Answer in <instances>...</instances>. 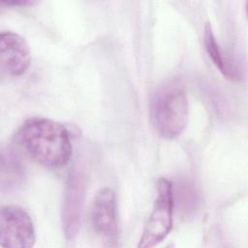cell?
I'll list each match as a JSON object with an SVG mask.
<instances>
[{
  "mask_svg": "<svg viewBox=\"0 0 248 248\" xmlns=\"http://www.w3.org/2000/svg\"><path fill=\"white\" fill-rule=\"evenodd\" d=\"M173 185L166 177L157 181L156 198L144 225L138 247L149 248L158 245L170 232L173 224Z\"/></svg>",
  "mask_w": 248,
  "mask_h": 248,
  "instance_id": "3",
  "label": "cell"
},
{
  "mask_svg": "<svg viewBox=\"0 0 248 248\" xmlns=\"http://www.w3.org/2000/svg\"><path fill=\"white\" fill-rule=\"evenodd\" d=\"M86 192V174L81 166H76L69 173L63 202V229L68 240H73L79 230Z\"/></svg>",
  "mask_w": 248,
  "mask_h": 248,
  "instance_id": "5",
  "label": "cell"
},
{
  "mask_svg": "<svg viewBox=\"0 0 248 248\" xmlns=\"http://www.w3.org/2000/svg\"><path fill=\"white\" fill-rule=\"evenodd\" d=\"M2 5L6 6H27V5H32L33 1H2Z\"/></svg>",
  "mask_w": 248,
  "mask_h": 248,
  "instance_id": "10",
  "label": "cell"
},
{
  "mask_svg": "<svg viewBox=\"0 0 248 248\" xmlns=\"http://www.w3.org/2000/svg\"><path fill=\"white\" fill-rule=\"evenodd\" d=\"M31 63V52L25 39L14 31L0 34V69L2 75L19 77Z\"/></svg>",
  "mask_w": 248,
  "mask_h": 248,
  "instance_id": "7",
  "label": "cell"
},
{
  "mask_svg": "<svg viewBox=\"0 0 248 248\" xmlns=\"http://www.w3.org/2000/svg\"><path fill=\"white\" fill-rule=\"evenodd\" d=\"M36 231L29 213L20 205L7 204L0 212V245L29 248L35 244Z\"/></svg>",
  "mask_w": 248,
  "mask_h": 248,
  "instance_id": "4",
  "label": "cell"
},
{
  "mask_svg": "<svg viewBox=\"0 0 248 248\" xmlns=\"http://www.w3.org/2000/svg\"><path fill=\"white\" fill-rule=\"evenodd\" d=\"M203 45L212 63L226 78L231 80L240 78L238 69L220 47L210 22H206L203 28Z\"/></svg>",
  "mask_w": 248,
  "mask_h": 248,
  "instance_id": "9",
  "label": "cell"
},
{
  "mask_svg": "<svg viewBox=\"0 0 248 248\" xmlns=\"http://www.w3.org/2000/svg\"><path fill=\"white\" fill-rule=\"evenodd\" d=\"M189 115V102L185 90L177 84L162 87L151 103V119L160 137L172 140L184 131Z\"/></svg>",
  "mask_w": 248,
  "mask_h": 248,
  "instance_id": "2",
  "label": "cell"
},
{
  "mask_svg": "<svg viewBox=\"0 0 248 248\" xmlns=\"http://www.w3.org/2000/svg\"><path fill=\"white\" fill-rule=\"evenodd\" d=\"M24 179L25 170L18 155L11 148H3L0 169L1 191H15L24 183Z\"/></svg>",
  "mask_w": 248,
  "mask_h": 248,
  "instance_id": "8",
  "label": "cell"
},
{
  "mask_svg": "<svg viewBox=\"0 0 248 248\" xmlns=\"http://www.w3.org/2000/svg\"><path fill=\"white\" fill-rule=\"evenodd\" d=\"M90 223L94 232L107 246H115L118 241L116 199L114 192L108 187L100 189L90 209Z\"/></svg>",
  "mask_w": 248,
  "mask_h": 248,
  "instance_id": "6",
  "label": "cell"
},
{
  "mask_svg": "<svg viewBox=\"0 0 248 248\" xmlns=\"http://www.w3.org/2000/svg\"><path fill=\"white\" fill-rule=\"evenodd\" d=\"M16 141L24 153L39 165L58 170L68 165L73 147L67 128L50 118L34 116L18 128Z\"/></svg>",
  "mask_w": 248,
  "mask_h": 248,
  "instance_id": "1",
  "label": "cell"
}]
</instances>
